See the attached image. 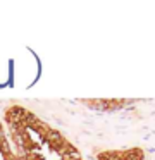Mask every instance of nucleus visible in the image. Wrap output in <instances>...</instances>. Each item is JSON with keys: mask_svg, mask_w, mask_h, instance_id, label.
<instances>
[{"mask_svg": "<svg viewBox=\"0 0 155 160\" xmlns=\"http://www.w3.org/2000/svg\"><path fill=\"white\" fill-rule=\"evenodd\" d=\"M9 148H10V143H9V136H7V129L3 121L0 119V160H5Z\"/></svg>", "mask_w": 155, "mask_h": 160, "instance_id": "3", "label": "nucleus"}, {"mask_svg": "<svg viewBox=\"0 0 155 160\" xmlns=\"http://www.w3.org/2000/svg\"><path fill=\"white\" fill-rule=\"evenodd\" d=\"M96 160H145V153L141 148L103 150L96 153Z\"/></svg>", "mask_w": 155, "mask_h": 160, "instance_id": "1", "label": "nucleus"}, {"mask_svg": "<svg viewBox=\"0 0 155 160\" xmlns=\"http://www.w3.org/2000/svg\"><path fill=\"white\" fill-rule=\"evenodd\" d=\"M85 105L88 107H102L105 110H116V108H121L124 105H129L133 103L131 100H88V102H83Z\"/></svg>", "mask_w": 155, "mask_h": 160, "instance_id": "2", "label": "nucleus"}]
</instances>
